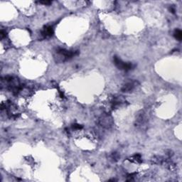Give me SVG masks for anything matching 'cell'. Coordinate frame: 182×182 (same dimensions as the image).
<instances>
[{
  "mask_svg": "<svg viewBox=\"0 0 182 182\" xmlns=\"http://www.w3.org/2000/svg\"><path fill=\"white\" fill-rule=\"evenodd\" d=\"M56 52L57 54L60 57L61 61H65V60H68V59L73 58V56L77 55V53L76 51H71L65 50L64 49H58Z\"/></svg>",
  "mask_w": 182,
  "mask_h": 182,
  "instance_id": "6da1fadb",
  "label": "cell"
},
{
  "mask_svg": "<svg viewBox=\"0 0 182 182\" xmlns=\"http://www.w3.org/2000/svg\"><path fill=\"white\" fill-rule=\"evenodd\" d=\"M114 63L116 66L119 69L123 70V71H128L132 68V65L130 63H125L123 62L120 58H119L117 56L114 57Z\"/></svg>",
  "mask_w": 182,
  "mask_h": 182,
  "instance_id": "7a4b0ae2",
  "label": "cell"
},
{
  "mask_svg": "<svg viewBox=\"0 0 182 182\" xmlns=\"http://www.w3.org/2000/svg\"><path fill=\"white\" fill-rule=\"evenodd\" d=\"M137 85L136 81H130V82L127 83L125 85H124L123 87L122 88V92H130L131 90H134L135 88Z\"/></svg>",
  "mask_w": 182,
  "mask_h": 182,
  "instance_id": "3957f363",
  "label": "cell"
},
{
  "mask_svg": "<svg viewBox=\"0 0 182 182\" xmlns=\"http://www.w3.org/2000/svg\"><path fill=\"white\" fill-rule=\"evenodd\" d=\"M53 34V29L51 26H46L42 31V36L45 38L50 37Z\"/></svg>",
  "mask_w": 182,
  "mask_h": 182,
  "instance_id": "277c9868",
  "label": "cell"
},
{
  "mask_svg": "<svg viewBox=\"0 0 182 182\" xmlns=\"http://www.w3.org/2000/svg\"><path fill=\"white\" fill-rule=\"evenodd\" d=\"M174 37L178 41H181L182 39V32L181 30L176 29L174 32Z\"/></svg>",
  "mask_w": 182,
  "mask_h": 182,
  "instance_id": "5b68a950",
  "label": "cell"
},
{
  "mask_svg": "<svg viewBox=\"0 0 182 182\" xmlns=\"http://www.w3.org/2000/svg\"><path fill=\"white\" fill-rule=\"evenodd\" d=\"M73 127H74L75 129H81L82 128V126H80L79 124H74V125H73Z\"/></svg>",
  "mask_w": 182,
  "mask_h": 182,
  "instance_id": "8992f818",
  "label": "cell"
},
{
  "mask_svg": "<svg viewBox=\"0 0 182 182\" xmlns=\"http://www.w3.org/2000/svg\"><path fill=\"white\" fill-rule=\"evenodd\" d=\"M40 3H41V4H51V1H40Z\"/></svg>",
  "mask_w": 182,
  "mask_h": 182,
  "instance_id": "52a82bcc",
  "label": "cell"
}]
</instances>
